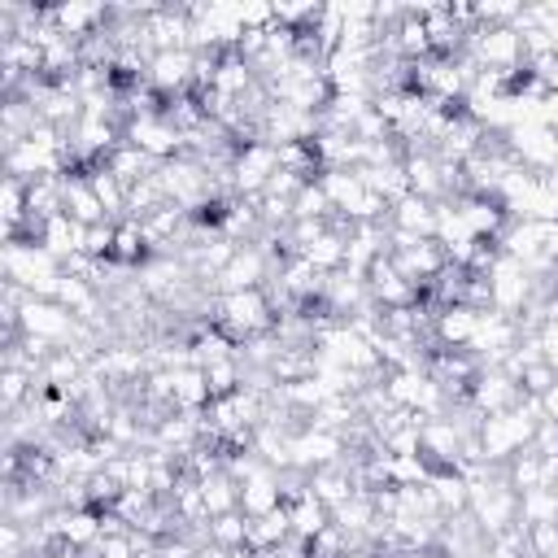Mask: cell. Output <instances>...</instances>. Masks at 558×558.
Masks as SVG:
<instances>
[{
	"mask_svg": "<svg viewBox=\"0 0 558 558\" xmlns=\"http://www.w3.org/2000/svg\"><path fill=\"white\" fill-rule=\"evenodd\" d=\"M344 458V436L340 432H323V427H305L292 436V466L296 471H318Z\"/></svg>",
	"mask_w": 558,
	"mask_h": 558,
	"instance_id": "8",
	"label": "cell"
},
{
	"mask_svg": "<svg viewBox=\"0 0 558 558\" xmlns=\"http://www.w3.org/2000/svg\"><path fill=\"white\" fill-rule=\"evenodd\" d=\"M61 187H65V214L83 227H96V222H109L100 196L92 192V183L83 174H61Z\"/></svg>",
	"mask_w": 558,
	"mask_h": 558,
	"instance_id": "12",
	"label": "cell"
},
{
	"mask_svg": "<svg viewBox=\"0 0 558 558\" xmlns=\"http://www.w3.org/2000/svg\"><path fill=\"white\" fill-rule=\"evenodd\" d=\"M17 323H22V336H44L57 349H65L78 336V318L65 305H57L52 296H26L17 310Z\"/></svg>",
	"mask_w": 558,
	"mask_h": 558,
	"instance_id": "2",
	"label": "cell"
},
{
	"mask_svg": "<svg viewBox=\"0 0 558 558\" xmlns=\"http://www.w3.org/2000/svg\"><path fill=\"white\" fill-rule=\"evenodd\" d=\"M427 384H432V375H427V371H388V379H384L388 397H392L397 405H405V410H418V401H423Z\"/></svg>",
	"mask_w": 558,
	"mask_h": 558,
	"instance_id": "21",
	"label": "cell"
},
{
	"mask_svg": "<svg viewBox=\"0 0 558 558\" xmlns=\"http://www.w3.org/2000/svg\"><path fill=\"white\" fill-rule=\"evenodd\" d=\"M270 262H266V253L257 248V244H240L235 248V257L227 262V270L218 275V292H244V288H262L266 279H270Z\"/></svg>",
	"mask_w": 558,
	"mask_h": 558,
	"instance_id": "10",
	"label": "cell"
},
{
	"mask_svg": "<svg viewBox=\"0 0 558 558\" xmlns=\"http://www.w3.org/2000/svg\"><path fill=\"white\" fill-rule=\"evenodd\" d=\"M475 327H480V314H475V310H466V305L436 310V323H432V331H436V344H440V349H466V344H471V336H475Z\"/></svg>",
	"mask_w": 558,
	"mask_h": 558,
	"instance_id": "13",
	"label": "cell"
},
{
	"mask_svg": "<svg viewBox=\"0 0 558 558\" xmlns=\"http://www.w3.org/2000/svg\"><path fill=\"white\" fill-rule=\"evenodd\" d=\"M279 170V153L275 144H244L235 153V166H231V183H235V196H257L266 187V179Z\"/></svg>",
	"mask_w": 558,
	"mask_h": 558,
	"instance_id": "7",
	"label": "cell"
},
{
	"mask_svg": "<svg viewBox=\"0 0 558 558\" xmlns=\"http://www.w3.org/2000/svg\"><path fill=\"white\" fill-rule=\"evenodd\" d=\"M214 397H209V384H205V371L201 366H183V371H170V405L174 410H205Z\"/></svg>",
	"mask_w": 558,
	"mask_h": 558,
	"instance_id": "16",
	"label": "cell"
},
{
	"mask_svg": "<svg viewBox=\"0 0 558 558\" xmlns=\"http://www.w3.org/2000/svg\"><path fill=\"white\" fill-rule=\"evenodd\" d=\"M427 488L436 493V506H440L445 519L471 510V488H466L462 471H432V475H427Z\"/></svg>",
	"mask_w": 558,
	"mask_h": 558,
	"instance_id": "19",
	"label": "cell"
},
{
	"mask_svg": "<svg viewBox=\"0 0 558 558\" xmlns=\"http://www.w3.org/2000/svg\"><path fill=\"white\" fill-rule=\"evenodd\" d=\"M323 192H327V201H331V209L336 214H344V218H353V209L362 205V196H366V183H362V174L357 170H323Z\"/></svg>",
	"mask_w": 558,
	"mask_h": 558,
	"instance_id": "15",
	"label": "cell"
},
{
	"mask_svg": "<svg viewBox=\"0 0 558 558\" xmlns=\"http://www.w3.org/2000/svg\"><path fill=\"white\" fill-rule=\"evenodd\" d=\"M379 519V510H375V497L371 493H353L349 501H340L336 510H331V523L336 527H344L349 536H362L366 541V527Z\"/></svg>",
	"mask_w": 558,
	"mask_h": 558,
	"instance_id": "20",
	"label": "cell"
},
{
	"mask_svg": "<svg viewBox=\"0 0 558 558\" xmlns=\"http://www.w3.org/2000/svg\"><path fill=\"white\" fill-rule=\"evenodd\" d=\"M488 283H493V310L497 314L519 318L527 310V301H532V275L523 270V262H514V257L501 253V262L488 270Z\"/></svg>",
	"mask_w": 558,
	"mask_h": 558,
	"instance_id": "3",
	"label": "cell"
},
{
	"mask_svg": "<svg viewBox=\"0 0 558 558\" xmlns=\"http://www.w3.org/2000/svg\"><path fill=\"white\" fill-rule=\"evenodd\" d=\"M545 418H554V423H558V384L545 392Z\"/></svg>",
	"mask_w": 558,
	"mask_h": 558,
	"instance_id": "32",
	"label": "cell"
},
{
	"mask_svg": "<svg viewBox=\"0 0 558 558\" xmlns=\"http://www.w3.org/2000/svg\"><path fill=\"white\" fill-rule=\"evenodd\" d=\"M275 506H283V497H279V471L262 466L257 475H248V480L240 484V510H244L248 519H262V514H270Z\"/></svg>",
	"mask_w": 558,
	"mask_h": 558,
	"instance_id": "11",
	"label": "cell"
},
{
	"mask_svg": "<svg viewBox=\"0 0 558 558\" xmlns=\"http://www.w3.org/2000/svg\"><path fill=\"white\" fill-rule=\"evenodd\" d=\"M336 209H331V201H327V192H323V183L314 179V183H305L301 192H296V201H292V218H331Z\"/></svg>",
	"mask_w": 558,
	"mask_h": 558,
	"instance_id": "29",
	"label": "cell"
},
{
	"mask_svg": "<svg viewBox=\"0 0 558 558\" xmlns=\"http://www.w3.org/2000/svg\"><path fill=\"white\" fill-rule=\"evenodd\" d=\"M366 292L375 305L384 310H401V305H418V288L410 279H401V270L392 266V257H379L371 270H366Z\"/></svg>",
	"mask_w": 558,
	"mask_h": 558,
	"instance_id": "9",
	"label": "cell"
},
{
	"mask_svg": "<svg viewBox=\"0 0 558 558\" xmlns=\"http://www.w3.org/2000/svg\"><path fill=\"white\" fill-rule=\"evenodd\" d=\"M148 83L161 96H183L196 87V52L192 48H174V52H153L148 61Z\"/></svg>",
	"mask_w": 558,
	"mask_h": 558,
	"instance_id": "6",
	"label": "cell"
},
{
	"mask_svg": "<svg viewBox=\"0 0 558 558\" xmlns=\"http://www.w3.org/2000/svg\"><path fill=\"white\" fill-rule=\"evenodd\" d=\"M519 397H523L519 379H510L501 366H484V371L471 379V392H466V401H471L484 418H488V414H506V410H514Z\"/></svg>",
	"mask_w": 558,
	"mask_h": 558,
	"instance_id": "5",
	"label": "cell"
},
{
	"mask_svg": "<svg viewBox=\"0 0 558 558\" xmlns=\"http://www.w3.org/2000/svg\"><path fill=\"white\" fill-rule=\"evenodd\" d=\"M205 384H209V397H231L244 388V362L231 353L222 362H209L205 366Z\"/></svg>",
	"mask_w": 558,
	"mask_h": 558,
	"instance_id": "25",
	"label": "cell"
},
{
	"mask_svg": "<svg viewBox=\"0 0 558 558\" xmlns=\"http://www.w3.org/2000/svg\"><path fill=\"white\" fill-rule=\"evenodd\" d=\"M0 266H4V279L22 283L31 296H52L57 292L61 262L35 240H9L4 253H0Z\"/></svg>",
	"mask_w": 558,
	"mask_h": 558,
	"instance_id": "1",
	"label": "cell"
},
{
	"mask_svg": "<svg viewBox=\"0 0 558 558\" xmlns=\"http://www.w3.org/2000/svg\"><path fill=\"white\" fill-rule=\"evenodd\" d=\"M532 449H536L541 458H558V423H554V418H545V423L536 427V436H532Z\"/></svg>",
	"mask_w": 558,
	"mask_h": 558,
	"instance_id": "31",
	"label": "cell"
},
{
	"mask_svg": "<svg viewBox=\"0 0 558 558\" xmlns=\"http://www.w3.org/2000/svg\"><path fill=\"white\" fill-rule=\"evenodd\" d=\"M388 222L397 231H410V235H436V201H423V196H401L388 214Z\"/></svg>",
	"mask_w": 558,
	"mask_h": 558,
	"instance_id": "18",
	"label": "cell"
},
{
	"mask_svg": "<svg viewBox=\"0 0 558 558\" xmlns=\"http://www.w3.org/2000/svg\"><path fill=\"white\" fill-rule=\"evenodd\" d=\"M157 166H161V161H153L148 153H140V148H135V144H126V140H122V144H118V148L105 157V170H109V174H113V179H118L126 192H131L140 179H148Z\"/></svg>",
	"mask_w": 558,
	"mask_h": 558,
	"instance_id": "14",
	"label": "cell"
},
{
	"mask_svg": "<svg viewBox=\"0 0 558 558\" xmlns=\"http://www.w3.org/2000/svg\"><path fill=\"white\" fill-rule=\"evenodd\" d=\"M126 144H135L140 153H148L153 161H170L183 153V135L161 118V113H148V118H131L126 131H122Z\"/></svg>",
	"mask_w": 558,
	"mask_h": 558,
	"instance_id": "4",
	"label": "cell"
},
{
	"mask_svg": "<svg viewBox=\"0 0 558 558\" xmlns=\"http://www.w3.org/2000/svg\"><path fill=\"white\" fill-rule=\"evenodd\" d=\"M209 541L222 545V549H240V545H248V514H244V510L214 514V519H209Z\"/></svg>",
	"mask_w": 558,
	"mask_h": 558,
	"instance_id": "27",
	"label": "cell"
},
{
	"mask_svg": "<svg viewBox=\"0 0 558 558\" xmlns=\"http://www.w3.org/2000/svg\"><path fill=\"white\" fill-rule=\"evenodd\" d=\"M519 523H558V488H532L519 493Z\"/></svg>",
	"mask_w": 558,
	"mask_h": 558,
	"instance_id": "24",
	"label": "cell"
},
{
	"mask_svg": "<svg viewBox=\"0 0 558 558\" xmlns=\"http://www.w3.org/2000/svg\"><path fill=\"white\" fill-rule=\"evenodd\" d=\"M506 475H510V488H514V493H532V488H541V453H536V449L514 453V458L506 462Z\"/></svg>",
	"mask_w": 558,
	"mask_h": 558,
	"instance_id": "28",
	"label": "cell"
},
{
	"mask_svg": "<svg viewBox=\"0 0 558 558\" xmlns=\"http://www.w3.org/2000/svg\"><path fill=\"white\" fill-rule=\"evenodd\" d=\"M100 514L105 510H65V523H61V541L74 545V549H87L100 541Z\"/></svg>",
	"mask_w": 558,
	"mask_h": 558,
	"instance_id": "23",
	"label": "cell"
},
{
	"mask_svg": "<svg viewBox=\"0 0 558 558\" xmlns=\"http://www.w3.org/2000/svg\"><path fill=\"white\" fill-rule=\"evenodd\" d=\"M201 493H205L209 519H214V514H227V510H240V484H235L227 471H218V475L201 480Z\"/></svg>",
	"mask_w": 558,
	"mask_h": 558,
	"instance_id": "26",
	"label": "cell"
},
{
	"mask_svg": "<svg viewBox=\"0 0 558 558\" xmlns=\"http://www.w3.org/2000/svg\"><path fill=\"white\" fill-rule=\"evenodd\" d=\"M288 514H292V536H301V541H314L327 523H331V510L310 493L305 501H296V506H288Z\"/></svg>",
	"mask_w": 558,
	"mask_h": 558,
	"instance_id": "22",
	"label": "cell"
},
{
	"mask_svg": "<svg viewBox=\"0 0 558 558\" xmlns=\"http://www.w3.org/2000/svg\"><path fill=\"white\" fill-rule=\"evenodd\" d=\"M288 536H292V514H288V506H275L270 514L248 519V549H253V554H275Z\"/></svg>",
	"mask_w": 558,
	"mask_h": 558,
	"instance_id": "17",
	"label": "cell"
},
{
	"mask_svg": "<svg viewBox=\"0 0 558 558\" xmlns=\"http://www.w3.org/2000/svg\"><path fill=\"white\" fill-rule=\"evenodd\" d=\"M554 384H558V371H554L545 357L532 362V366H523V375H519V388H523L527 397H545Z\"/></svg>",
	"mask_w": 558,
	"mask_h": 558,
	"instance_id": "30",
	"label": "cell"
}]
</instances>
